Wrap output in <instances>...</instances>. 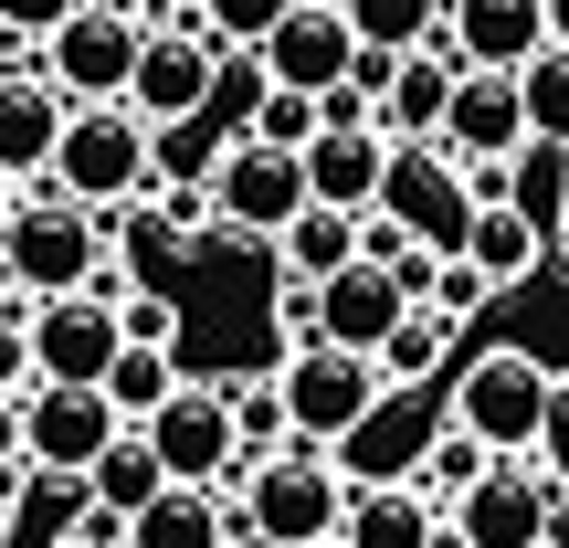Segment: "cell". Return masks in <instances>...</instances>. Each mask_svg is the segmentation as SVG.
I'll list each match as a JSON object with an SVG mask.
<instances>
[{
    "label": "cell",
    "instance_id": "obj_14",
    "mask_svg": "<svg viewBox=\"0 0 569 548\" xmlns=\"http://www.w3.org/2000/svg\"><path fill=\"white\" fill-rule=\"evenodd\" d=\"M443 42L465 74H528L549 53V0H443Z\"/></svg>",
    "mask_w": 569,
    "mask_h": 548
},
{
    "label": "cell",
    "instance_id": "obj_28",
    "mask_svg": "<svg viewBox=\"0 0 569 548\" xmlns=\"http://www.w3.org/2000/svg\"><path fill=\"white\" fill-rule=\"evenodd\" d=\"M180 380H190L180 348H117V369H106V401H117L127 422H159V411L180 401Z\"/></svg>",
    "mask_w": 569,
    "mask_h": 548
},
{
    "label": "cell",
    "instance_id": "obj_53",
    "mask_svg": "<svg viewBox=\"0 0 569 548\" xmlns=\"http://www.w3.org/2000/svg\"><path fill=\"white\" fill-rule=\"evenodd\" d=\"M317 548H348V538H317Z\"/></svg>",
    "mask_w": 569,
    "mask_h": 548
},
{
    "label": "cell",
    "instance_id": "obj_49",
    "mask_svg": "<svg viewBox=\"0 0 569 548\" xmlns=\"http://www.w3.org/2000/svg\"><path fill=\"white\" fill-rule=\"evenodd\" d=\"M432 548H465V528H453V517H443V528H432Z\"/></svg>",
    "mask_w": 569,
    "mask_h": 548
},
{
    "label": "cell",
    "instance_id": "obj_21",
    "mask_svg": "<svg viewBox=\"0 0 569 548\" xmlns=\"http://www.w3.org/2000/svg\"><path fill=\"white\" fill-rule=\"evenodd\" d=\"M453 84H465V63H453L443 42L401 53V63H390V84H380V138H443V117H453Z\"/></svg>",
    "mask_w": 569,
    "mask_h": 548
},
{
    "label": "cell",
    "instance_id": "obj_39",
    "mask_svg": "<svg viewBox=\"0 0 569 548\" xmlns=\"http://www.w3.org/2000/svg\"><path fill=\"white\" fill-rule=\"evenodd\" d=\"M274 327H284V359H296V348H317V338H327L317 285H274Z\"/></svg>",
    "mask_w": 569,
    "mask_h": 548
},
{
    "label": "cell",
    "instance_id": "obj_27",
    "mask_svg": "<svg viewBox=\"0 0 569 548\" xmlns=\"http://www.w3.org/2000/svg\"><path fill=\"white\" fill-rule=\"evenodd\" d=\"M432 496H411V486H369V496H348V548H432Z\"/></svg>",
    "mask_w": 569,
    "mask_h": 548
},
{
    "label": "cell",
    "instance_id": "obj_7",
    "mask_svg": "<svg viewBox=\"0 0 569 548\" xmlns=\"http://www.w3.org/2000/svg\"><path fill=\"white\" fill-rule=\"evenodd\" d=\"M21 317H32V380L106 390V369H117V348H127V327H117V296L74 285V296H32Z\"/></svg>",
    "mask_w": 569,
    "mask_h": 548
},
{
    "label": "cell",
    "instance_id": "obj_33",
    "mask_svg": "<svg viewBox=\"0 0 569 548\" xmlns=\"http://www.w3.org/2000/svg\"><path fill=\"white\" fill-rule=\"evenodd\" d=\"M232 401V432H243V465H264V454L296 444V422H284V390L274 380H243V390H222Z\"/></svg>",
    "mask_w": 569,
    "mask_h": 548
},
{
    "label": "cell",
    "instance_id": "obj_46",
    "mask_svg": "<svg viewBox=\"0 0 569 548\" xmlns=\"http://www.w3.org/2000/svg\"><path fill=\"white\" fill-rule=\"evenodd\" d=\"M222 548H284V538H264V528H243V517H232V538Z\"/></svg>",
    "mask_w": 569,
    "mask_h": 548
},
{
    "label": "cell",
    "instance_id": "obj_22",
    "mask_svg": "<svg viewBox=\"0 0 569 548\" xmlns=\"http://www.w3.org/2000/svg\"><path fill=\"white\" fill-rule=\"evenodd\" d=\"M453 253H465V265L486 275L496 296H507V285H528V275H538L549 232H538V222H528L517 201H475V211H465V243H453Z\"/></svg>",
    "mask_w": 569,
    "mask_h": 548
},
{
    "label": "cell",
    "instance_id": "obj_16",
    "mask_svg": "<svg viewBox=\"0 0 569 548\" xmlns=\"http://www.w3.org/2000/svg\"><path fill=\"white\" fill-rule=\"evenodd\" d=\"M63 127H74V96L42 63H11L0 74V180H53Z\"/></svg>",
    "mask_w": 569,
    "mask_h": 548
},
{
    "label": "cell",
    "instance_id": "obj_30",
    "mask_svg": "<svg viewBox=\"0 0 569 548\" xmlns=\"http://www.w3.org/2000/svg\"><path fill=\"white\" fill-rule=\"evenodd\" d=\"M507 201L528 211L538 232H559V211H569V148H559V138H528V148L507 159Z\"/></svg>",
    "mask_w": 569,
    "mask_h": 548
},
{
    "label": "cell",
    "instance_id": "obj_34",
    "mask_svg": "<svg viewBox=\"0 0 569 548\" xmlns=\"http://www.w3.org/2000/svg\"><path fill=\"white\" fill-rule=\"evenodd\" d=\"M517 96H528V127H538V138L569 148V42H549V53L517 74Z\"/></svg>",
    "mask_w": 569,
    "mask_h": 548
},
{
    "label": "cell",
    "instance_id": "obj_47",
    "mask_svg": "<svg viewBox=\"0 0 569 548\" xmlns=\"http://www.w3.org/2000/svg\"><path fill=\"white\" fill-rule=\"evenodd\" d=\"M549 42H569V0H549Z\"/></svg>",
    "mask_w": 569,
    "mask_h": 548
},
{
    "label": "cell",
    "instance_id": "obj_24",
    "mask_svg": "<svg viewBox=\"0 0 569 548\" xmlns=\"http://www.w3.org/2000/svg\"><path fill=\"white\" fill-rule=\"evenodd\" d=\"M222 159H232V127L211 117H169V127H148V169H159V190H211L222 180Z\"/></svg>",
    "mask_w": 569,
    "mask_h": 548
},
{
    "label": "cell",
    "instance_id": "obj_50",
    "mask_svg": "<svg viewBox=\"0 0 569 548\" xmlns=\"http://www.w3.org/2000/svg\"><path fill=\"white\" fill-rule=\"evenodd\" d=\"M0 74H11V32H0Z\"/></svg>",
    "mask_w": 569,
    "mask_h": 548
},
{
    "label": "cell",
    "instance_id": "obj_44",
    "mask_svg": "<svg viewBox=\"0 0 569 548\" xmlns=\"http://www.w3.org/2000/svg\"><path fill=\"white\" fill-rule=\"evenodd\" d=\"M11 465H21V401L0 390V475H11Z\"/></svg>",
    "mask_w": 569,
    "mask_h": 548
},
{
    "label": "cell",
    "instance_id": "obj_20",
    "mask_svg": "<svg viewBox=\"0 0 569 548\" xmlns=\"http://www.w3.org/2000/svg\"><path fill=\"white\" fill-rule=\"evenodd\" d=\"M380 169H390V138H380V127H317V148H306V201L380 211Z\"/></svg>",
    "mask_w": 569,
    "mask_h": 548
},
{
    "label": "cell",
    "instance_id": "obj_3",
    "mask_svg": "<svg viewBox=\"0 0 569 548\" xmlns=\"http://www.w3.org/2000/svg\"><path fill=\"white\" fill-rule=\"evenodd\" d=\"M232 517L264 528V538H284V548H317V538L348 528V475L327 465L317 444H284V454H264V465H243Z\"/></svg>",
    "mask_w": 569,
    "mask_h": 548
},
{
    "label": "cell",
    "instance_id": "obj_12",
    "mask_svg": "<svg viewBox=\"0 0 569 548\" xmlns=\"http://www.w3.org/2000/svg\"><path fill=\"white\" fill-rule=\"evenodd\" d=\"M148 444H159L169 486H222V475H243V432H232V401L211 380H180V401L159 411V422H138Z\"/></svg>",
    "mask_w": 569,
    "mask_h": 548
},
{
    "label": "cell",
    "instance_id": "obj_38",
    "mask_svg": "<svg viewBox=\"0 0 569 548\" xmlns=\"http://www.w3.org/2000/svg\"><path fill=\"white\" fill-rule=\"evenodd\" d=\"M117 327H127V348H180V306H169L159 285H127V296H117Z\"/></svg>",
    "mask_w": 569,
    "mask_h": 548
},
{
    "label": "cell",
    "instance_id": "obj_51",
    "mask_svg": "<svg viewBox=\"0 0 569 548\" xmlns=\"http://www.w3.org/2000/svg\"><path fill=\"white\" fill-rule=\"evenodd\" d=\"M559 411H569V369H559Z\"/></svg>",
    "mask_w": 569,
    "mask_h": 548
},
{
    "label": "cell",
    "instance_id": "obj_5",
    "mask_svg": "<svg viewBox=\"0 0 569 548\" xmlns=\"http://www.w3.org/2000/svg\"><path fill=\"white\" fill-rule=\"evenodd\" d=\"M148 53V11L138 0H84L63 32H42V74L74 106H127V74Z\"/></svg>",
    "mask_w": 569,
    "mask_h": 548
},
{
    "label": "cell",
    "instance_id": "obj_9",
    "mask_svg": "<svg viewBox=\"0 0 569 548\" xmlns=\"http://www.w3.org/2000/svg\"><path fill=\"white\" fill-rule=\"evenodd\" d=\"M380 211L411 232V243L453 253V243H465V211H475V190H465V169H453L432 138H390V169H380Z\"/></svg>",
    "mask_w": 569,
    "mask_h": 548
},
{
    "label": "cell",
    "instance_id": "obj_37",
    "mask_svg": "<svg viewBox=\"0 0 569 548\" xmlns=\"http://www.w3.org/2000/svg\"><path fill=\"white\" fill-rule=\"evenodd\" d=\"M284 11H296V0H190V21H201L211 42H264Z\"/></svg>",
    "mask_w": 569,
    "mask_h": 548
},
{
    "label": "cell",
    "instance_id": "obj_8",
    "mask_svg": "<svg viewBox=\"0 0 569 548\" xmlns=\"http://www.w3.org/2000/svg\"><path fill=\"white\" fill-rule=\"evenodd\" d=\"M127 432V411L106 390H74V380H32L21 390V465L42 475H96V454Z\"/></svg>",
    "mask_w": 569,
    "mask_h": 548
},
{
    "label": "cell",
    "instance_id": "obj_6",
    "mask_svg": "<svg viewBox=\"0 0 569 548\" xmlns=\"http://www.w3.org/2000/svg\"><path fill=\"white\" fill-rule=\"evenodd\" d=\"M274 390H284V422H296V444H348V432L369 422V411L390 401V380H380V359H359V348H296V359L274 369Z\"/></svg>",
    "mask_w": 569,
    "mask_h": 548
},
{
    "label": "cell",
    "instance_id": "obj_1",
    "mask_svg": "<svg viewBox=\"0 0 569 548\" xmlns=\"http://www.w3.org/2000/svg\"><path fill=\"white\" fill-rule=\"evenodd\" d=\"M549 422H559V369L538 348H475L453 369V432L465 444L528 454V444H549Z\"/></svg>",
    "mask_w": 569,
    "mask_h": 548
},
{
    "label": "cell",
    "instance_id": "obj_42",
    "mask_svg": "<svg viewBox=\"0 0 569 548\" xmlns=\"http://www.w3.org/2000/svg\"><path fill=\"white\" fill-rule=\"evenodd\" d=\"M74 11H84V0H0V32H11V42H42V32H63Z\"/></svg>",
    "mask_w": 569,
    "mask_h": 548
},
{
    "label": "cell",
    "instance_id": "obj_17",
    "mask_svg": "<svg viewBox=\"0 0 569 548\" xmlns=\"http://www.w3.org/2000/svg\"><path fill=\"white\" fill-rule=\"evenodd\" d=\"M538 127H528V96H517V74H465L453 84V117H443V159L453 169H496V159H517Z\"/></svg>",
    "mask_w": 569,
    "mask_h": 548
},
{
    "label": "cell",
    "instance_id": "obj_43",
    "mask_svg": "<svg viewBox=\"0 0 569 548\" xmlns=\"http://www.w3.org/2000/svg\"><path fill=\"white\" fill-rule=\"evenodd\" d=\"M486 465H496L486 444H465V432H443V454H432V486H443V496H465V486H475Z\"/></svg>",
    "mask_w": 569,
    "mask_h": 548
},
{
    "label": "cell",
    "instance_id": "obj_32",
    "mask_svg": "<svg viewBox=\"0 0 569 548\" xmlns=\"http://www.w3.org/2000/svg\"><path fill=\"white\" fill-rule=\"evenodd\" d=\"M274 96V74H264V53H253V42H222V63H211V117L232 127V138H243L253 127V106Z\"/></svg>",
    "mask_w": 569,
    "mask_h": 548
},
{
    "label": "cell",
    "instance_id": "obj_54",
    "mask_svg": "<svg viewBox=\"0 0 569 548\" xmlns=\"http://www.w3.org/2000/svg\"><path fill=\"white\" fill-rule=\"evenodd\" d=\"M117 548H127V538H117Z\"/></svg>",
    "mask_w": 569,
    "mask_h": 548
},
{
    "label": "cell",
    "instance_id": "obj_29",
    "mask_svg": "<svg viewBox=\"0 0 569 548\" xmlns=\"http://www.w3.org/2000/svg\"><path fill=\"white\" fill-rule=\"evenodd\" d=\"M443 359H453V317H443V306H411V317L380 338V380L390 390H422Z\"/></svg>",
    "mask_w": 569,
    "mask_h": 548
},
{
    "label": "cell",
    "instance_id": "obj_36",
    "mask_svg": "<svg viewBox=\"0 0 569 548\" xmlns=\"http://www.w3.org/2000/svg\"><path fill=\"white\" fill-rule=\"evenodd\" d=\"M243 138H264V148H284V159H306V148H317V96H284V84H274V96L253 106Z\"/></svg>",
    "mask_w": 569,
    "mask_h": 548
},
{
    "label": "cell",
    "instance_id": "obj_35",
    "mask_svg": "<svg viewBox=\"0 0 569 548\" xmlns=\"http://www.w3.org/2000/svg\"><path fill=\"white\" fill-rule=\"evenodd\" d=\"M96 507V486L84 475H42L32 465V486H21V528H42V538H74V517Z\"/></svg>",
    "mask_w": 569,
    "mask_h": 548
},
{
    "label": "cell",
    "instance_id": "obj_45",
    "mask_svg": "<svg viewBox=\"0 0 569 548\" xmlns=\"http://www.w3.org/2000/svg\"><path fill=\"white\" fill-rule=\"evenodd\" d=\"M549 548H569V486L549 496Z\"/></svg>",
    "mask_w": 569,
    "mask_h": 548
},
{
    "label": "cell",
    "instance_id": "obj_52",
    "mask_svg": "<svg viewBox=\"0 0 569 548\" xmlns=\"http://www.w3.org/2000/svg\"><path fill=\"white\" fill-rule=\"evenodd\" d=\"M559 253H569V211H559Z\"/></svg>",
    "mask_w": 569,
    "mask_h": 548
},
{
    "label": "cell",
    "instance_id": "obj_40",
    "mask_svg": "<svg viewBox=\"0 0 569 548\" xmlns=\"http://www.w3.org/2000/svg\"><path fill=\"white\" fill-rule=\"evenodd\" d=\"M486 296H496V285H486V275H475V265H465V253H443V275H432V306H443V317H453V327H465V317H475V306H486Z\"/></svg>",
    "mask_w": 569,
    "mask_h": 548
},
{
    "label": "cell",
    "instance_id": "obj_41",
    "mask_svg": "<svg viewBox=\"0 0 569 548\" xmlns=\"http://www.w3.org/2000/svg\"><path fill=\"white\" fill-rule=\"evenodd\" d=\"M0 390H32V317H21V306H0Z\"/></svg>",
    "mask_w": 569,
    "mask_h": 548
},
{
    "label": "cell",
    "instance_id": "obj_19",
    "mask_svg": "<svg viewBox=\"0 0 569 548\" xmlns=\"http://www.w3.org/2000/svg\"><path fill=\"white\" fill-rule=\"evenodd\" d=\"M317 317H327V348H359V359H380V338L411 317V296L390 285V265H348V275H327L317 285Z\"/></svg>",
    "mask_w": 569,
    "mask_h": 548
},
{
    "label": "cell",
    "instance_id": "obj_4",
    "mask_svg": "<svg viewBox=\"0 0 569 548\" xmlns=\"http://www.w3.org/2000/svg\"><path fill=\"white\" fill-rule=\"evenodd\" d=\"M53 190L84 211H127L159 190V169H148V117L138 106H74V127H63L53 148Z\"/></svg>",
    "mask_w": 569,
    "mask_h": 548
},
{
    "label": "cell",
    "instance_id": "obj_25",
    "mask_svg": "<svg viewBox=\"0 0 569 548\" xmlns=\"http://www.w3.org/2000/svg\"><path fill=\"white\" fill-rule=\"evenodd\" d=\"M284 285H327V275H348L359 265V211H338V201H306L296 222H284Z\"/></svg>",
    "mask_w": 569,
    "mask_h": 548
},
{
    "label": "cell",
    "instance_id": "obj_26",
    "mask_svg": "<svg viewBox=\"0 0 569 548\" xmlns=\"http://www.w3.org/2000/svg\"><path fill=\"white\" fill-rule=\"evenodd\" d=\"M84 486H96V507H106V517H138V507H159V496H169V465H159V444L127 422L117 444L96 454V475H84Z\"/></svg>",
    "mask_w": 569,
    "mask_h": 548
},
{
    "label": "cell",
    "instance_id": "obj_11",
    "mask_svg": "<svg viewBox=\"0 0 569 548\" xmlns=\"http://www.w3.org/2000/svg\"><path fill=\"white\" fill-rule=\"evenodd\" d=\"M296 211H306V159H284L264 138H232L222 180H211V222L243 232V243H284Z\"/></svg>",
    "mask_w": 569,
    "mask_h": 548
},
{
    "label": "cell",
    "instance_id": "obj_18",
    "mask_svg": "<svg viewBox=\"0 0 569 548\" xmlns=\"http://www.w3.org/2000/svg\"><path fill=\"white\" fill-rule=\"evenodd\" d=\"M422 411H411V390H390L380 411H369L348 444H327V465L348 475V496H369V486H411V465H422Z\"/></svg>",
    "mask_w": 569,
    "mask_h": 548
},
{
    "label": "cell",
    "instance_id": "obj_13",
    "mask_svg": "<svg viewBox=\"0 0 569 548\" xmlns=\"http://www.w3.org/2000/svg\"><path fill=\"white\" fill-rule=\"evenodd\" d=\"M253 53H264V74L284 84V96H327V84H348V74H359V53H369V42L348 32V11H338V0H296V11H284L274 32L253 42Z\"/></svg>",
    "mask_w": 569,
    "mask_h": 548
},
{
    "label": "cell",
    "instance_id": "obj_31",
    "mask_svg": "<svg viewBox=\"0 0 569 548\" xmlns=\"http://www.w3.org/2000/svg\"><path fill=\"white\" fill-rule=\"evenodd\" d=\"M338 11H348V32L380 42V53H422V42L443 32V0H338Z\"/></svg>",
    "mask_w": 569,
    "mask_h": 548
},
{
    "label": "cell",
    "instance_id": "obj_10",
    "mask_svg": "<svg viewBox=\"0 0 569 548\" xmlns=\"http://www.w3.org/2000/svg\"><path fill=\"white\" fill-rule=\"evenodd\" d=\"M549 496H559V475H538L528 454H496L443 517L465 528V548H549Z\"/></svg>",
    "mask_w": 569,
    "mask_h": 548
},
{
    "label": "cell",
    "instance_id": "obj_15",
    "mask_svg": "<svg viewBox=\"0 0 569 548\" xmlns=\"http://www.w3.org/2000/svg\"><path fill=\"white\" fill-rule=\"evenodd\" d=\"M211 63H222V42H211L201 21H148V53H138V74H127V106H138L148 127L201 117L211 106Z\"/></svg>",
    "mask_w": 569,
    "mask_h": 548
},
{
    "label": "cell",
    "instance_id": "obj_2",
    "mask_svg": "<svg viewBox=\"0 0 569 548\" xmlns=\"http://www.w3.org/2000/svg\"><path fill=\"white\" fill-rule=\"evenodd\" d=\"M0 275L21 285V296H74V285L106 275V211L63 201L53 180L21 190V211L0 222Z\"/></svg>",
    "mask_w": 569,
    "mask_h": 548
},
{
    "label": "cell",
    "instance_id": "obj_48",
    "mask_svg": "<svg viewBox=\"0 0 569 548\" xmlns=\"http://www.w3.org/2000/svg\"><path fill=\"white\" fill-rule=\"evenodd\" d=\"M11 211H21V180H0V222H11Z\"/></svg>",
    "mask_w": 569,
    "mask_h": 548
},
{
    "label": "cell",
    "instance_id": "obj_23",
    "mask_svg": "<svg viewBox=\"0 0 569 548\" xmlns=\"http://www.w3.org/2000/svg\"><path fill=\"white\" fill-rule=\"evenodd\" d=\"M222 538H232L222 486H169L159 507H138V517H127V548H222Z\"/></svg>",
    "mask_w": 569,
    "mask_h": 548
}]
</instances>
